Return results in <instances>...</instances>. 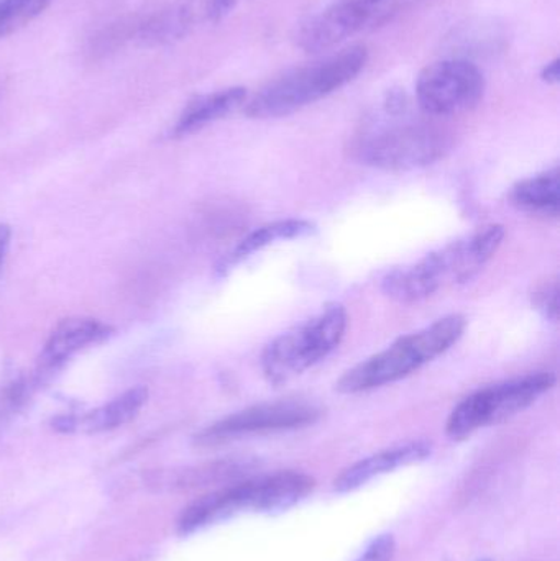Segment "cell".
<instances>
[{"mask_svg":"<svg viewBox=\"0 0 560 561\" xmlns=\"http://www.w3.org/2000/svg\"><path fill=\"white\" fill-rule=\"evenodd\" d=\"M316 481L299 471H278L229 484L199 497L178 520V533L190 536L242 513H282L309 496Z\"/></svg>","mask_w":560,"mask_h":561,"instance_id":"obj_2","label":"cell"},{"mask_svg":"<svg viewBox=\"0 0 560 561\" xmlns=\"http://www.w3.org/2000/svg\"><path fill=\"white\" fill-rule=\"evenodd\" d=\"M542 78H545V81L551 82V84H556L559 81V59H555V61L546 66L545 71H542Z\"/></svg>","mask_w":560,"mask_h":561,"instance_id":"obj_22","label":"cell"},{"mask_svg":"<svg viewBox=\"0 0 560 561\" xmlns=\"http://www.w3.org/2000/svg\"><path fill=\"white\" fill-rule=\"evenodd\" d=\"M347 310L341 304H328L295 329L282 333L263 350L260 365L263 376L273 386L286 385L328 358L344 339Z\"/></svg>","mask_w":560,"mask_h":561,"instance_id":"obj_6","label":"cell"},{"mask_svg":"<svg viewBox=\"0 0 560 561\" xmlns=\"http://www.w3.org/2000/svg\"><path fill=\"white\" fill-rule=\"evenodd\" d=\"M466 327V317L460 313L443 317L358 363L339 379L335 388L342 394H361L400 381L453 348L462 339Z\"/></svg>","mask_w":560,"mask_h":561,"instance_id":"obj_5","label":"cell"},{"mask_svg":"<svg viewBox=\"0 0 560 561\" xmlns=\"http://www.w3.org/2000/svg\"><path fill=\"white\" fill-rule=\"evenodd\" d=\"M533 304L541 310L548 319L556 320L559 316V280L558 278L545 280L533 293Z\"/></svg>","mask_w":560,"mask_h":561,"instance_id":"obj_18","label":"cell"},{"mask_svg":"<svg viewBox=\"0 0 560 561\" xmlns=\"http://www.w3.org/2000/svg\"><path fill=\"white\" fill-rule=\"evenodd\" d=\"M367 59L365 46H348L321 61L286 72L245 102V114L260 121L295 114L354 81Z\"/></svg>","mask_w":560,"mask_h":561,"instance_id":"obj_4","label":"cell"},{"mask_svg":"<svg viewBox=\"0 0 560 561\" xmlns=\"http://www.w3.org/2000/svg\"><path fill=\"white\" fill-rule=\"evenodd\" d=\"M245 102L247 91L243 88H229L213 94L201 95L184 108L174 125L173 135L181 138L196 134L213 122L232 114L233 111L245 105Z\"/></svg>","mask_w":560,"mask_h":561,"instance_id":"obj_15","label":"cell"},{"mask_svg":"<svg viewBox=\"0 0 560 561\" xmlns=\"http://www.w3.org/2000/svg\"><path fill=\"white\" fill-rule=\"evenodd\" d=\"M52 0H0V38L19 32L42 15Z\"/></svg>","mask_w":560,"mask_h":561,"instance_id":"obj_17","label":"cell"},{"mask_svg":"<svg viewBox=\"0 0 560 561\" xmlns=\"http://www.w3.org/2000/svg\"><path fill=\"white\" fill-rule=\"evenodd\" d=\"M480 561H490V560H480Z\"/></svg>","mask_w":560,"mask_h":561,"instance_id":"obj_23","label":"cell"},{"mask_svg":"<svg viewBox=\"0 0 560 561\" xmlns=\"http://www.w3.org/2000/svg\"><path fill=\"white\" fill-rule=\"evenodd\" d=\"M357 561H361V560H357Z\"/></svg>","mask_w":560,"mask_h":561,"instance_id":"obj_24","label":"cell"},{"mask_svg":"<svg viewBox=\"0 0 560 561\" xmlns=\"http://www.w3.org/2000/svg\"><path fill=\"white\" fill-rule=\"evenodd\" d=\"M387 22H391L390 0H335L302 25L298 42L306 51H328L355 33Z\"/></svg>","mask_w":560,"mask_h":561,"instance_id":"obj_10","label":"cell"},{"mask_svg":"<svg viewBox=\"0 0 560 561\" xmlns=\"http://www.w3.org/2000/svg\"><path fill=\"white\" fill-rule=\"evenodd\" d=\"M433 454V445L430 442L418 440L378 451L372 457L364 458L357 463L345 468L334 481V490L338 493H351L370 483L375 478L391 473L398 468L421 463Z\"/></svg>","mask_w":560,"mask_h":561,"instance_id":"obj_13","label":"cell"},{"mask_svg":"<svg viewBox=\"0 0 560 561\" xmlns=\"http://www.w3.org/2000/svg\"><path fill=\"white\" fill-rule=\"evenodd\" d=\"M503 240L505 227H485L430 253L414 265L388 273L381 280V290L398 304L421 302L444 287L476 278L496 255Z\"/></svg>","mask_w":560,"mask_h":561,"instance_id":"obj_1","label":"cell"},{"mask_svg":"<svg viewBox=\"0 0 560 561\" xmlns=\"http://www.w3.org/2000/svg\"><path fill=\"white\" fill-rule=\"evenodd\" d=\"M239 0H207L206 7H204V12L209 16L210 20H219L222 19L226 13H229L230 10L236 7V3Z\"/></svg>","mask_w":560,"mask_h":561,"instance_id":"obj_20","label":"cell"},{"mask_svg":"<svg viewBox=\"0 0 560 561\" xmlns=\"http://www.w3.org/2000/svg\"><path fill=\"white\" fill-rule=\"evenodd\" d=\"M513 206L533 216L558 217L560 204L559 168L519 181L510 194Z\"/></svg>","mask_w":560,"mask_h":561,"instance_id":"obj_16","label":"cell"},{"mask_svg":"<svg viewBox=\"0 0 560 561\" xmlns=\"http://www.w3.org/2000/svg\"><path fill=\"white\" fill-rule=\"evenodd\" d=\"M485 94V78L467 59H444L421 71L416 99L421 111L433 117H450L472 111Z\"/></svg>","mask_w":560,"mask_h":561,"instance_id":"obj_8","label":"cell"},{"mask_svg":"<svg viewBox=\"0 0 560 561\" xmlns=\"http://www.w3.org/2000/svg\"><path fill=\"white\" fill-rule=\"evenodd\" d=\"M10 240H12V230L5 224H0V265L5 260L7 252H9Z\"/></svg>","mask_w":560,"mask_h":561,"instance_id":"obj_21","label":"cell"},{"mask_svg":"<svg viewBox=\"0 0 560 561\" xmlns=\"http://www.w3.org/2000/svg\"><path fill=\"white\" fill-rule=\"evenodd\" d=\"M321 409L305 401L265 402L227 415L204 428L196 437L199 447L210 448L255 435L296 431L315 424Z\"/></svg>","mask_w":560,"mask_h":561,"instance_id":"obj_9","label":"cell"},{"mask_svg":"<svg viewBox=\"0 0 560 561\" xmlns=\"http://www.w3.org/2000/svg\"><path fill=\"white\" fill-rule=\"evenodd\" d=\"M316 232V226L309 220L286 219L278 222L268 224V226L260 227L252 233L240 240L226 256L217 262L214 266V273L217 278H224L229 275L237 265L262 252L266 247L276 242H285V240L305 239Z\"/></svg>","mask_w":560,"mask_h":561,"instance_id":"obj_14","label":"cell"},{"mask_svg":"<svg viewBox=\"0 0 560 561\" xmlns=\"http://www.w3.org/2000/svg\"><path fill=\"white\" fill-rule=\"evenodd\" d=\"M385 121L358 137L355 151L368 167L411 171L430 167L449 150V135L426 121L408 117L404 95L391 94L384 102Z\"/></svg>","mask_w":560,"mask_h":561,"instance_id":"obj_3","label":"cell"},{"mask_svg":"<svg viewBox=\"0 0 560 561\" xmlns=\"http://www.w3.org/2000/svg\"><path fill=\"white\" fill-rule=\"evenodd\" d=\"M114 333L107 323L95 319H66L53 330L43 346L38 359V373L49 375L61 368L72 355L88 348L89 345L104 342Z\"/></svg>","mask_w":560,"mask_h":561,"instance_id":"obj_12","label":"cell"},{"mask_svg":"<svg viewBox=\"0 0 560 561\" xmlns=\"http://www.w3.org/2000/svg\"><path fill=\"white\" fill-rule=\"evenodd\" d=\"M148 399V389L144 386L128 389L124 394L112 399L101 408L92 409L84 414H66L53 419V428L61 434H101L124 427L137 417Z\"/></svg>","mask_w":560,"mask_h":561,"instance_id":"obj_11","label":"cell"},{"mask_svg":"<svg viewBox=\"0 0 560 561\" xmlns=\"http://www.w3.org/2000/svg\"><path fill=\"white\" fill-rule=\"evenodd\" d=\"M395 556V540L391 536H381L375 539L365 550L361 561H391Z\"/></svg>","mask_w":560,"mask_h":561,"instance_id":"obj_19","label":"cell"},{"mask_svg":"<svg viewBox=\"0 0 560 561\" xmlns=\"http://www.w3.org/2000/svg\"><path fill=\"white\" fill-rule=\"evenodd\" d=\"M555 385L556 376L542 371L485 386L467 396L450 412L446 424L447 437L456 442L466 440L482 428L500 424L535 404Z\"/></svg>","mask_w":560,"mask_h":561,"instance_id":"obj_7","label":"cell"}]
</instances>
